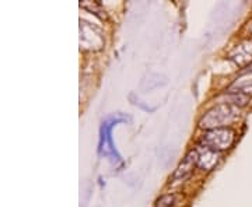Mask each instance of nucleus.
Masks as SVG:
<instances>
[{
    "label": "nucleus",
    "instance_id": "obj_5",
    "mask_svg": "<svg viewBox=\"0 0 252 207\" xmlns=\"http://www.w3.org/2000/svg\"><path fill=\"white\" fill-rule=\"evenodd\" d=\"M196 150H198V167H200L205 171H212L220 160V153L209 148V147H205V146L202 148H196Z\"/></svg>",
    "mask_w": 252,
    "mask_h": 207
},
{
    "label": "nucleus",
    "instance_id": "obj_7",
    "mask_svg": "<svg viewBox=\"0 0 252 207\" xmlns=\"http://www.w3.org/2000/svg\"><path fill=\"white\" fill-rule=\"evenodd\" d=\"M227 99H228V104L234 105L237 108H243L250 102V97L245 94H241V92H228Z\"/></svg>",
    "mask_w": 252,
    "mask_h": 207
},
{
    "label": "nucleus",
    "instance_id": "obj_6",
    "mask_svg": "<svg viewBox=\"0 0 252 207\" xmlns=\"http://www.w3.org/2000/svg\"><path fill=\"white\" fill-rule=\"evenodd\" d=\"M228 92H241V94H245L248 97L252 95V79L250 80H238L235 81L234 84L230 87Z\"/></svg>",
    "mask_w": 252,
    "mask_h": 207
},
{
    "label": "nucleus",
    "instance_id": "obj_2",
    "mask_svg": "<svg viewBox=\"0 0 252 207\" xmlns=\"http://www.w3.org/2000/svg\"><path fill=\"white\" fill-rule=\"evenodd\" d=\"M235 140V132L231 127H219L213 130H207L203 136L202 143L205 147H209L215 151H224L230 148Z\"/></svg>",
    "mask_w": 252,
    "mask_h": 207
},
{
    "label": "nucleus",
    "instance_id": "obj_4",
    "mask_svg": "<svg viewBox=\"0 0 252 207\" xmlns=\"http://www.w3.org/2000/svg\"><path fill=\"white\" fill-rule=\"evenodd\" d=\"M198 165V150H192L187 154V157L182 160L177 171L174 172L172 178L174 180H184L188 178L189 175L193 172V168Z\"/></svg>",
    "mask_w": 252,
    "mask_h": 207
},
{
    "label": "nucleus",
    "instance_id": "obj_8",
    "mask_svg": "<svg viewBox=\"0 0 252 207\" xmlns=\"http://www.w3.org/2000/svg\"><path fill=\"white\" fill-rule=\"evenodd\" d=\"M175 203V195H164L157 200L156 207H172Z\"/></svg>",
    "mask_w": 252,
    "mask_h": 207
},
{
    "label": "nucleus",
    "instance_id": "obj_1",
    "mask_svg": "<svg viewBox=\"0 0 252 207\" xmlns=\"http://www.w3.org/2000/svg\"><path fill=\"white\" fill-rule=\"evenodd\" d=\"M238 108L228 104L221 102L217 104L216 107L209 109L206 114L199 120V126L206 130H213L219 127H228L230 123L238 119Z\"/></svg>",
    "mask_w": 252,
    "mask_h": 207
},
{
    "label": "nucleus",
    "instance_id": "obj_3",
    "mask_svg": "<svg viewBox=\"0 0 252 207\" xmlns=\"http://www.w3.org/2000/svg\"><path fill=\"white\" fill-rule=\"evenodd\" d=\"M230 59L238 66H250L252 62V39H245L235 46L230 54Z\"/></svg>",
    "mask_w": 252,
    "mask_h": 207
}]
</instances>
